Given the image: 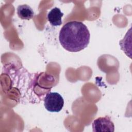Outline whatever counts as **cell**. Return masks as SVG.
Segmentation results:
<instances>
[{"instance_id":"obj_2","label":"cell","mask_w":132,"mask_h":132,"mask_svg":"<svg viewBox=\"0 0 132 132\" xmlns=\"http://www.w3.org/2000/svg\"><path fill=\"white\" fill-rule=\"evenodd\" d=\"M45 109L51 112H58L63 108L64 100L62 96L57 92H49L44 99Z\"/></svg>"},{"instance_id":"obj_4","label":"cell","mask_w":132,"mask_h":132,"mask_svg":"<svg viewBox=\"0 0 132 132\" xmlns=\"http://www.w3.org/2000/svg\"><path fill=\"white\" fill-rule=\"evenodd\" d=\"M63 13L58 7H54L48 12L47 19L50 23L54 26H60L62 24L61 18Z\"/></svg>"},{"instance_id":"obj_3","label":"cell","mask_w":132,"mask_h":132,"mask_svg":"<svg viewBox=\"0 0 132 132\" xmlns=\"http://www.w3.org/2000/svg\"><path fill=\"white\" fill-rule=\"evenodd\" d=\"M92 127L94 132H113L114 131V123L108 116L99 117L94 120L92 123Z\"/></svg>"},{"instance_id":"obj_1","label":"cell","mask_w":132,"mask_h":132,"mask_svg":"<svg viewBox=\"0 0 132 132\" xmlns=\"http://www.w3.org/2000/svg\"><path fill=\"white\" fill-rule=\"evenodd\" d=\"M90 34L87 27L82 22L71 21L61 28L59 40L61 46L70 52H78L87 47Z\"/></svg>"},{"instance_id":"obj_5","label":"cell","mask_w":132,"mask_h":132,"mask_svg":"<svg viewBox=\"0 0 132 132\" xmlns=\"http://www.w3.org/2000/svg\"><path fill=\"white\" fill-rule=\"evenodd\" d=\"M17 14L18 16L22 20H29L34 16L32 9L27 5H21L17 7Z\"/></svg>"}]
</instances>
